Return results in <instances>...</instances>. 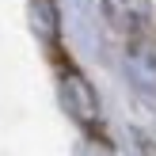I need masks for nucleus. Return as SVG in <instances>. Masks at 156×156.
Returning <instances> with one entry per match:
<instances>
[{"mask_svg":"<svg viewBox=\"0 0 156 156\" xmlns=\"http://www.w3.org/2000/svg\"><path fill=\"white\" fill-rule=\"evenodd\" d=\"M57 99L65 107V114L84 133H103V103H99V91L91 88V80L76 65H61L57 69Z\"/></svg>","mask_w":156,"mask_h":156,"instance_id":"1","label":"nucleus"},{"mask_svg":"<svg viewBox=\"0 0 156 156\" xmlns=\"http://www.w3.org/2000/svg\"><path fill=\"white\" fill-rule=\"evenodd\" d=\"M99 8L103 19L126 38L152 30V0H99Z\"/></svg>","mask_w":156,"mask_h":156,"instance_id":"2","label":"nucleus"},{"mask_svg":"<svg viewBox=\"0 0 156 156\" xmlns=\"http://www.w3.org/2000/svg\"><path fill=\"white\" fill-rule=\"evenodd\" d=\"M126 69H129V80L149 99H156V38H152V30L126 38Z\"/></svg>","mask_w":156,"mask_h":156,"instance_id":"3","label":"nucleus"},{"mask_svg":"<svg viewBox=\"0 0 156 156\" xmlns=\"http://www.w3.org/2000/svg\"><path fill=\"white\" fill-rule=\"evenodd\" d=\"M30 30H34L38 42H46L50 50L61 46V12H57V0H30Z\"/></svg>","mask_w":156,"mask_h":156,"instance_id":"4","label":"nucleus"},{"mask_svg":"<svg viewBox=\"0 0 156 156\" xmlns=\"http://www.w3.org/2000/svg\"><path fill=\"white\" fill-rule=\"evenodd\" d=\"M76 156H118L111 149V141H107L103 133H84L80 149H76Z\"/></svg>","mask_w":156,"mask_h":156,"instance_id":"5","label":"nucleus"}]
</instances>
